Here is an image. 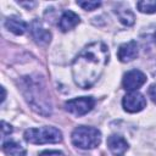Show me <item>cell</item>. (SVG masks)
<instances>
[{"mask_svg":"<svg viewBox=\"0 0 156 156\" xmlns=\"http://www.w3.org/2000/svg\"><path fill=\"white\" fill-rule=\"evenodd\" d=\"M138 52H139V49H138L136 41L130 40V41H127V43L119 45L117 56L121 62H130L138 56Z\"/></svg>","mask_w":156,"mask_h":156,"instance_id":"obj_9","label":"cell"},{"mask_svg":"<svg viewBox=\"0 0 156 156\" xmlns=\"http://www.w3.org/2000/svg\"><path fill=\"white\" fill-rule=\"evenodd\" d=\"M30 33H32V37H33L34 41L39 45H46L51 40V33L46 28H44L43 24L38 20H34L32 22Z\"/></svg>","mask_w":156,"mask_h":156,"instance_id":"obj_8","label":"cell"},{"mask_svg":"<svg viewBox=\"0 0 156 156\" xmlns=\"http://www.w3.org/2000/svg\"><path fill=\"white\" fill-rule=\"evenodd\" d=\"M39 156H65V154L58 150H44L39 154Z\"/></svg>","mask_w":156,"mask_h":156,"instance_id":"obj_17","label":"cell"},{"mask_svg":"<svg viewBox=\"0 0 156 156\" xmlns=\"http://www.w3.org/2000/svg\"><path fill=\"white\" fill-rule=\"evenodd\" d=\"M149 95H150V98L152 99V101L156 104V84H152V85L149 88Z\"/></svg>","mask_w":156,"mask_h":156,"instance_id":"obj_19","label":"cell"},{"mask_svg":"<svg viewBox=\"0 0 156 156\" xmlns=\"http://www.w3.org/2000/svg\"><path fill=\"white\" fill-rule=\"evenodd\" d=\"M110 58L108 48L102 41L87 45L72 62L74 83L83 89L91 88L101 77Z\"/></svg>","mask_w":156,"mask_h":156,"instance_id":"obj_1","label":"cell"},{"mask_svg":"<svg viewBox=\"0 0 156 156\" xmlns=\"http://www.w3.org/2000/svg\"><path fill=\"white\" fill-rule=\"evenodd\" d=\"M77 5L80 6L83 10L93 11V10L98 9L101 5V2L100 1H77Z\"/></svg>","mask_w":156,"mask_h":156,"instance_id":"obj_16","label":"cell"},{"mask_svg":"<svg viewBox=\"0 0 156 156\" xmlns=\"http://www.w3.org/2000/svg\"><path fill=\"white\" fill-rule=\"evenodd\" d=\"M136 7L143 13H154L156 12V0H143L136 2Z\"/></svg>","mask_w":156,"mask_h":156,"instance_id":"obj_14","label":"cell"},{"mask_svg":"<svg viewBox=\"0 0 156 156\" xmlns=\"http://www.w3.org/2000/svg\"><path fill=\"white\" fill-rule=\"evenodd\" d=\"M1 130H2V135H6V134H10L11 132H12V127L10 126V124H7L5 121H2L1 122Z\"/></svg>","mask_w":156,"mask_h":156,"instance_id":"obj_18","label":"cell"},{"mask_svg":"<svg viewBox=\"0 0 156 156\" xmlns=\"http://www.w3.org/2000/svg\"><path fill=\"white\" fill-rule=\"evenodd\" d=\"M80 22L79 16L74 13L73 11H65L58 21V27L62 32H68L73 29L78 23Z\"/></svg>","mask_w":156,"mask_h":156,"instance_id":"obj_11","label":"cell"},{"mask_svg":"<svg viewBox=\"0 0 156 156\" xmlns=\"http://www.w3.org/2000/svg\"><path fill=\"white\" fill-rule=\"evenodd\" d=\"M122 105L127 112L135 113V112L144 110V107L146 106V99L139 91H130L123 98Z\"/></svg>","mask_w":156,"mask_h":156,"instance_id":"obj_6","label":"cell"},{"mask_svg":"<svg viewBox=\"0 0 156 156\" xmlns=\"http://www.w3.org/2000/svg\"><path fill=\"white\" fill-rule=\"evenodd\" d=\"M71 139L74 146L89 150L96 147L101 143V133L94 127L79 126L72 132Z\"/></svg>","mask_w":156,"mask_h":156,"instance_id":"obj_3","label":"cell"},{"mask_svg":"<svg viewBox=\"0 0 156 156\" xmlns=\"http://www.w3.org/2000/svg\"><path fill=\"white\" fill-rule=\"evenodd\" d=\"M117 15H118L119 21H121L124 26H132V24H134L135 17H134V13H133L129 9L119 10V11H117Z\"/></svg>","mask_w":156,"mask_h":156,"instance_id":"obj_15","label":"cell"},{"mask_svg":"<svg viewBox=\"0 0 156 156\" xmlns=\"http://www.w3.org/2000/svg\"><path fill=\"white\" fill-rule=\"evenodd\" d=\"M146 82V76L139 69H130L123 77V88L128 91H135Z\"/></svg>","mask_w":156,"mask_h":156,"instance_id":"obj_7","label":"cell"},{"mask_svg":"<svg viewBox=\"0 0 156 156\" xmlns=\"http://www.w3.org/2000/svg\"><path fill=\"white\" fill-rule=\"evenodd\" d=\"M94 105H95V100L91 96H82V98H76V99L66 101L65 108L69 113L79 117L91 111Z\"/></svg>","mask_w":156,"mask_h":156,"instance_id":"obj_5","label":"cell"},{"mask_svg":"<svg viewBox=\"0 0 156 156\" xmlns=\"http://www.w3.org/2000/svg\"><path fill=\"white\" fill-rule=\"evenodd\" d=\"M2 151L7 156H26V150L13 140L5 141L2 144Z\"/></svg>","mask_w":156,"mask_h":156,"instance_id":"obj_13","label":"cell"},{"mask_svg":"<svg viewBox=\"0 0 156 156\" xmlns=\"http://www.w3.org/2000/svg\"><path fill=\"white\" fill-rule=\"evenodd\" d=\"M154 40H155V43H156V32H155V34H154Z\"/></svg>","mask_w":156,"mask_h":156,"instance_id":"obj_21","label":"cell"},{"mask_svg":"<svg viewBox=\"0 0 156 156\" xmlns=\"http://www.w3.org/2000/svg\"><path fill=\"white\" fill-rule=\"evenodd\" d=\"M5 26L10 32H12L16 35H22L28 28V24L24 21H22L20 18H16V17L7 18L6 22H5Z\"/></svg>","mask_w":156,"mask_h":156,"instance_id":"obj_12","label":"cell"},{"mask_svg":"<svg viewBox=\"0 0 156 156\" xmlns=\"http://www.w3.org/2000/svg\"><path fill=\"white\" fill-rule=\"evenodd\" d=\"M22 91L29 104V106L39 115L50 116L51 115V102L46 93L45 85L41 79L33 77H23L22 79Z\"/></svg>","mask_w":156,"mask_h":156,"instance_id":"obj_2","label":"cell"},{"mask_svg":"<svg viewBox=\"0 0 156 156\" xmlns=\"http://www.w3.org/2000/svg\"><path fill=\"white\" fill-rule=\"evenodd\" d=\"M107 147L113 156H123L128 150V143L123 136L111 135L107 138Z\"/></svg>","mask_w":156,"mask_h":156,"instance_id":"obj_10","label":"cell"},{"mask_svg":"<svg viewBox=\"0 0 156 156\" xmlns=\"http://www.w3.org/2000/svg\"><path fill=\"white\" fill-rule=\"evenodd\" d=\"M1 91H2V98H1V102H2L5 100V96H6V91H5V88L4 87L1 88Z\"/></svg>","mask_w":156,"mask_h":156,"instance_id":"obj_20","label":"cell"},{"mask_svg":"<svg viewBox=\"0 0 156 156\" xmlns=\"http://www.w3.org/2000/svg\"><path fill=\"white\" fill-rule=\"evenodd\" d=\"M24 139L30 144H55L62 140V133L55 127L29 128L24 132Z\"/></svg>","mask_w":156,"mask_h":156,"instance_id":"obj_4","label":"cell"}]
</instances>
